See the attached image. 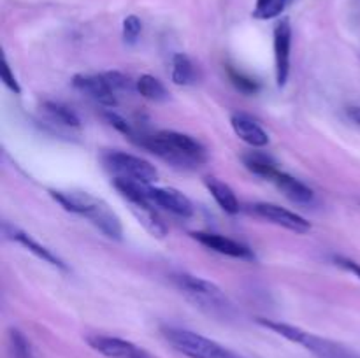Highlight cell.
<instances>
[{
	"mask_svg": "<svg viewBox=\"0 0 360 358\" xmlns=\"http://www.w3.org/2000/svg\"><path fill=\"white\" fill-rule=\"evenodd\" d=\"M139 144L174 167L193 168L207 161L206 147L193 137L176 130H160L151 135H141Z\"/></svg>",
	"mask_w": 360,
	"mask_h": 358,
	"instance_id": "1",
	"label": "cell"
},
{
	"mask_svg": "<svg viewBox=\"0 0 360 358\" xmlns=\"http://www.w3.org/2000/svg\"><path fill=\"white\" fill-rule=\"evenodd\" d=\"M49 193L65 211L86 218L91 225H95L109 239L122 241V220L102 199H97V197L90 195L86 192H60V190H53Z\"/></svg>",
	"mask_w": 360,
	"mask_h": 358,
	"instance_id": "2",
	"label": "cell"
},
{
	"mask_svg": "<svg viewBox=\"0 0 360 358\" xmlns=\"http://www.w3.org/2000/svg\"><path fill=\"white\" fill-rule=\"evenodd\" d=\"M172 281L178 286V290L207 316H213L217 319H232L236 311L232 302L225 295L218 284L204 279V277L192 276V274H176Z\"/></svg>",
	"mask_w": 360,
	"mask_h": 358,
	"instance_id": "3",
	"label": "cell"
},
{
	"mask_svg": "<svg viewBox=\"0 0 360 358\" xmlns=\"http://www.w3.org/2000/svg\"><path fill=\"white\" fill-rule=\"evenodd\" d=\"M257 321L262 326H266V329L273 330L278 336L288 339L290 343L306 347V350L311 351L319 358H360L350 347L343 346L340 343H334V340L323 339V337L315 336L311 332H306V330L299 329V326L288 325V323L283 321H273V319L266 318H257Z\"/></svg>",
	"mask_w": 360,
	"mask_h": 358,
	"instance_id": "4",
	"label": "cell"
},
{
	"mask_svg": "<svg viewBox=\"0 0 360 358\" xmlns=\"http://www.w3.org/2000/svg\"><path fill=\"white\" fill-rule=\"evenodd\" d=\"M162 333L167 343L188 358H241L214 340L179 326H164Z\"/></svg>",
	"mask_w": 360,
	"mask_h": 358,
	"instance_id": "5",
	"label": "cell"
},
{
	"mask_svg": "<svg viewBox=\"0 0 360 358\" xmlns=\"http://www.w3.org/2000/svg\"><path fill=\"white\" fill-rule=\"evenodd\" d=\"M104 161L115 172L116 178L146 183V185H151L158 178V171L155 168V165L144 158L136 157V154L123 153V151H109L108 154H104Z\"/></svg>",
	"mask_w": 360,
	"mask_h": 358,
	"instance_id": "6",
	"label": "cell"
},
{
	"mask_svg": "<svg viewBox=\"0 0 360 358\" xmlns=\"http://www.w3.org/2000/svg\"><path fill=\"white\" fill-rule=\"evenodd\" d=\"M252 209L257 216L264 218V220L271 221V223L278 225V227H283L287 230L295 232V234H306V232L311 230V225H309V221L306 218H302L297 213H292V211L285 209V207L276 206V204L259 202L255 206H252Z\"/></svg>",
	"mask_w": 360,
	"mask_h": 358,
	"instance_id": "7",
	"label": "cell"
},
{
	"mask_svg": "<svg viewBox=\"0 0 360 358\" xmlns=\"http://www.w3.org/2000/svg\"><path fill=\"white\" fill-rule=\"evenodd\" d=\"M72 86L104 107L112 109L118 104V95L108 83L104 74H77L72 77Z\"/></svg>",
	"mask_w": 360,
	"mask_h": 358,
	"instance_id": "8",
	"label": "cell"
},
{
	"mask_svg": "<svg viewBox=\"0 0 360 358\" xmlns=\"http://www.w3.org/2000/svg\"><path fill=\"white\" fill-rule=\"evenodd\" d=\"M274 69H276L278 86H285L290 72V49H292V27L288 20H281L274 27Z\"/></svg>",
	"mask_w": 360,
	"mask_h": 358,
	"instance_id": "9",
	"label": "cell"
},
{
	"mask_svg": "<svg viewBox=\"0 0 360 358\" xmlns=\"http://www.w3.org/2000/svg\"><path fill=\"white\" fill-rule=\"evenodd\" d=\"M146 195L155 207L169 211L181 218H190L193 214V206L186 195L174 188H160V186L146 185Z\"/></svg>",
	"mask_w": 360,
	"mask_h": 358,
	"instance_id": "10",
	"label": "cell"
},
{
	"mask_svg": "<svg viewBox=\"0 0 360 358\" xmlns=\"http://www.w3.org/2000/svg\"><path fill=\"white\" fill-rule=\"evenodd\" d=\"M90 347L105 358H150V354L134 343L112 336H90L86 339Z\"/></svg>",
	"mask_w": 360,
	"mask_h": 358,
	"instance_id": "11",
	"label": "cell"
},
{
	"mask_svg": "<svg viewBox=\"0 0 360 358\" xmlns=\"http://www.w3.org/2000/svg\"><path fill=\"white\" fill-rule=\"evenodd\" d=\"M192 237L202 246H206L207 249H213L220 255L232 256V258H253L252 249L246 248L241 242L234 241V239L225 237V235L213 234V232H193Z\"/></svg>",
	"mask_w": 360,
	"mask_h": 358,
	"instance_id": "12",
	"label": "cell"
},
{
	"mask_svg": "<svg viewBox=\"0 0 360 358\" xmlns=\"http://www.w3.org/2000/svg\"><path fill=\"white\" fill-rule=\"evenodd\" d=\"M231 125L232 130H234L236 135L246 142L248 146L257 147H266L269 144V133L262 128L260 123H257L252 116L248 114H243V112H236L232 114L231 118Z\"/></svg>",
	"mask_w": 360,
	"mask_h": 358,
	"instance_id": "13",
	"label": "cell"
},
{
	"mask_svg": "<svg viewBox=\"0 0 360 358\" xmlns=\"http://www.w3.org/2000/svg\"><path fill=\"white\" fill-rule=\"evenodd\" d=\"M2 228H4V235H6V239H11V241L21 244L25 249H28L30 253H34L37 258H41L42 262L49 263V265L56 267V269L67 270L65 263H63L62 260H60L58 256L51 251V249H48L46 246H42L41 242H37L35 239H32L30 235L25 234L23 230H20V228L13 227V225H9V223H4Z\"/></svg>",
	"mask_w": 360,
	"mask_h": 358,
	"instance_id": "14",
	"label": "cell"
},
{
	"mask_svg": "<svg viewBox=\"0 0 360 358\" xmlns=\"http://www.w3.org/2000/svg\"><path fill=\"white\" fill-rule=\"evenodd\" d=\"M274 185L283 192V195L287 199H290L295 204H311L315 200V193L309 188L308 185H304L302 181L295 179L294 175L287 174V172H278L273 179Z\"/></svg>",
	"mask_w": 360,
	"mask_h": 358,
	"instance_id": "15",
	"label": "cell"
},
{
	"mask_svg": "<svg viewBox=\"0 0 360 358\" xmlns=\"http://www.w3.org/2000/svg\"><path fill=\"white\" fill-rule=\"evenodd\" d=\"M204 185H206L207 192L211 193V197L217 200V204L225 211V213H239V200L238 197H236L234 190H232L227 183L220 181L218 178H213V175H207V178L204 179Z\"/></svg>",
	"mask_w": 360,
	"mask_h": 358,
	"instance_id": "16",
	"label": "cell"
},
{
	"mask_svg": "<svg viewBox=\"0 0 360 358\" xmlns=\"http://www.w3.org/2000/svg\"><path fill=\"white\" fill-rule=\"evenodd\" d=\"M241 161L252 174L269 179V181H273L274 175L280 172L276 161L269 154L262 153V151H248V153L241 154Z\"/></svg>",
	"mask_w": 360,
	"mask_h": 358,
	"instance_id": "17",
	"label": "cell"
},
{
	"mask_svg": "<svg viewBox=\"0 0 360 358\" xmlns=\"http://www.w3.org/2000/svg\"><path fill=\"white\" fill-rule=\"evenodd\" d=\"M42 111H44L46 114H48V118L51 119L53 123H56V125L67 126V128H79L81 126L79 116H77L70 107L60 104V102H44Z\"/></svg>",
	"mask_w": 360,
	"mask_h": 358,
	"instance_id": "18",
	"label": "cell"
},
{
	"mask_svg": "<svg viewBox=\"0 0 360 358\" xmlns=\"http://www.w3.org/2000/svg\"><path fill=\"white\" fill-rule=\"evenodd\" d=\"M153 207L155 206H134V204H130V209L136 214L139 223L143 225L151 235H155V237H164V235H167V227H165L164 221L157 216Z\"/></svg>",
	"mask_w": 360,
	"mask_h": 358,
	"instance_id": "19",
	"label": "cell"
},
{
	"mask_svg": "<svg viewBox=\"0 0 360 358\" xmlns=\"http://www.w3.org/2000/svg\"><path fill=\"white\" fill-rule=\"evenodd\" d=\"M171 77L172 83L178 84V86H190V84L195 83V67L185 53H176L172 56Z\"/></svg>",
	"mask_w": 360,
	"mask_h": 358,
	"instance_id": "20",
	"label": "cell"
},
{
	"mask_svg": "<svg viewBox=\"0 0 360 358\" xmlns=\"http://www.w3.org/2000/svg\"><path fill=\"white\" fill-rule=\"evenodd\" d=\"M136 90L137 93L143 95L144 98L151 102H165L169 98V91L165 90L164 83L158 81L155 76H150V74H143L136 81Z\"/></svg>",
	"mask_w": 360,
	"mask_h": 358,
	"instance_id": "21",
	"label": "cell"
},
{
	"mask_svg": "<svg viewBox=\"0 0 360 358\" xmlns=\"http://www.w3.org/2000/svg\"><path fill=\"white\" fill-rule=\"evenodd\" d=\"M9 353L11 358H34L30 340L27 339V336L21 330H9Z\"/></svg>",
	"mask_w": 360,
	"mask_h": 358,
	"instance_id": "22",
	"label": "cell"
},
{
	"mask_svg": "<svg viewBox=\"0 0 360 358\" xmlns=\"http://www.w3.org/2000/svg\"><path fill=\"white\" fill-rule=\"evenodd\" d=\"M287 0H257V6L253 9V18L257 20H273L280 16L285 9Z\"/></svg>",
	"mask_w": 360,
	"mask_h": 358,
	"instance_id": "23",
	"label": "cell"
},
{
	"mask_svg": "<svg viewBox=\"0 0 360 358\" xmlns=\"http://www.w3.org/2000/svg\"><path fill=\"white\" fill-rule=\"evenodd\" d=\"M104 118H105V121H108L109 125L112 126V128H116L120 133H123V135L129 137V139H136V137H137L136 130L132 128V125H130V123L127 121L123 116H120L118 112L112 111V109H108V111H104Z\"/></svg>",
	"mask_w": 360,
	"mask_h": 358,
	"instance_id": "24",
	"label": "cell"
},
{
	"mask_svg": "<svg viewBox=\"0 0 360 358\" xmlns=\"http://www.w3.org/2000/svg\"><path fill=\"white\" fill-rule=\"evenodd\" d=\"M141 30H143V23L137 16L130 14L123 20V39H125L127 44H136L137 39H139Z\"/></svg>",
	"mask_w": 360,
	"mask_h": 358,
	"instance_id": "25",
	"label": "cell"
},
{
	"mask_svg": "<svg viewBox=\"0 0 360 358\" xmlns=\"http://www.w3.org/2000/svg\"><path fill=\"white\" fill-rule=\"evenodd\" d=\"M229 74H231L232 84H234L239 91H243V93L252 95L259 91V84H257V81H253L252 77L245 76V74L238 72V70H231Z\"/></svg>",
	"mask_w": 360,
	"mask_h": 358,
	"instance_id": "26",
	"label": "cell"
},
{
	"mask_svg": "<svg viewBox=\"0 0 360 358\" xmlns=\"http://www.w3.org/2000/svg\"><path fill=\"white\" fill-rule=\"evenodd\" d=\"M104 77L108 79V83L111 84V88L115 90L116 95L123 93V91L132 90V83H130L129 77L125 74L118 72V70H111V72H104Z\"/></svg>",
	"mask_w": 360,
	"mask_h": 358,
	"instance_id": "27",
	"label": "cell"
},
{
	"mask_svg": "<svg viewBox=\"0 0 360 358\" xmlns=\"http://www.w3.org/2000/svg\"><path fill=\"white\" fill-rule=\"evenodd\" d=\"M0 77H2L4 84H6V86L9 88L13 93H16V95L21 93V88H20V84H18L16 76L13 74V70H11L9 63H7L6 58L2 60V74H0Z\"/></svg>",
	"mask_w": 360,
	"mask_h": 358,
	"instance_id": "28",
	"label": "cell"
},
{
	"mask_svg": "<svg viewBox=\"0 0 360 358\" xmlns=\"http://www.w3.org/2000/svg\"><path fill=\"white\" fill-rule=\"evenodd\" d=\"M334 263H336L338 267H341V269L352 272L354 276H357L360 281V263L355 262V260L347 258V256H334Z\"/></svg>",
	"mask_w": 360,
	"mask_h": 358,
	"instance_id": "29",
	"label": "cell"
},
{
	"mask_svg": "<svg viewBox=\"0 0 360 358\" xmlns=\"http://www.w3.org/2000/svg\"><path fill=\"white\" fill-rule=\"evenodd\" d=\"M347 114L355 125H360V105H352V107H348Z\"/></svg>",
	"mask_w": 360,
	"mask_h": 358,
	"instance_id": "30",
	"label": "cell"
}]
</instances>
